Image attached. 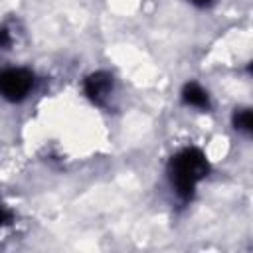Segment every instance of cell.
Wrapping results in <instances>:
<instances>
[{
  "instance_id": "1",
  "label": "cell",
  "mask_w": 253,
  "mask_h": 253,
  "mask_svg": "<svg viewBox=\"0 0 253 253\" xmlns=\"http://www.w3.org/2000/svg\"><path fill=\"white\" fill-rule=\"evenodd\" d=\"M168 170L176 192L182 198H190L196 182H200L208 174V162L198 148H186L170 160Z\"/></svg>"
},
{
  "instance_id": "2",
  "label": "cell",
  "mask_w": 253,
  "mask_h": 253,
  "mask_svg": "<svg viewBox=\"0 0 253 253\" xmlns=\"http://www.w3.org/2000/svg\"><path fill=\"white\" fill-rule=\"evenodd\" d=\"M34 85V75L28 69H8L0 73V93L10 101L24 99Z\"/></svg>"
},
{
  "instance_id": "3",
  "label": "cell",
  "mask_w": 253,
  "mask_h": 253,
  "mask_svg": "<svg viewBox=\"0 0 253 253\" xmlns=\"http://www.w3.org/2000/svg\"><path fill=\"white\" fill-rule=\"evenodd\" d=\"M111 87H113V79L105 71H97L85 79V93L95 103H103L111 93Z\"/></svg>"
},
{
  "instance_id": "4",
  "label": "cell",
  "mask_w": 253,
  "mask_h": 253,
  "mask_svg": "<svg viewBox=\"0 0 253 253\" xmlns=\"http://www.w3.org/2000/svg\"><path fill=\"white\" fill-rule=\"evenodd\" d=\"M182 95H184V101H186L188 105H194V107H200V109H208V105H210L206 91H204L198 83H188V85L184 87Z\"/></svg>"
},
{
  "instance_id": "5",
  "label": "cell",
  "mask_w": 253,
  "mask_h": 253,
  "mask_svg": "<svg viewBox=\"0 0 253 253\" xmlns=\"http://www.w3.org/2000/svg\"><path fill=\"white\" fill-rule=\"evenodd\" d=\"M233 125L237 130H245L249 132L251 130V125H253V117H251V111L249 109H241L233 115Z\"/></svg>"
},
{
  "instance_id": "6",
  "label": "cell",
  "mask_w": 253,
  "mask_h": 253,
  "mask_svg": "<svg viewBox=\"0 0 253 253\" xmlns=\"http://www.w3.org/2000/svg\"><path fill=\"white\" fill-rule=\"evenodd\" d=\"M8 43H10L8 32H6V30H0V45H8Z\"/></svg>"
},
{
  "instance_id": "7",
  "label": "cell",
  "mask_w": 253,
  "mask_h": 253,
  "mask_svg": "<svg viewBox=\"0 0 253 253\" xmlns=\"http://www.w3.org/2000/svg\"><path fill=\"white\" fill-rule=\"evenodd\" d=\"M8 219H10V213H8L4 208H0V225H2V223H6Z\"/></svg>"
},
{
  "instance_id": "8",
  "label": "cell",
  "mask_w": 253,
  "mask_h": 253,
  "mask_svg": "<svg viewBox=\"0 0 253 253\" xmlns=\"http://www.w3.org/2000/svg\"><path fill=\"white\" fill-rule=\"evenodd\" d=\"M192 2H196V4H200V6H206V4H210L211 0H192Z\"/></svg>"
}]
</instances>
